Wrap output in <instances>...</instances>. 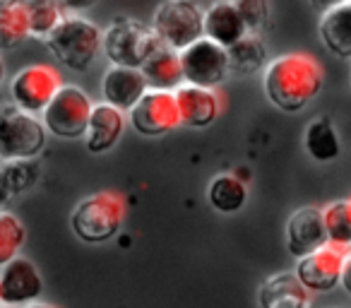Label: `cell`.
<instances>
[{
    "mask_svg": "<svg viewBox=\"0 0 351 308\" xmlns=\"http://www.w3.org/2000/svg\"><path fill=\"white\" fill-rule=\"evenodd\" d=\"M325 84V70L320 60L303 51L282 54L263 70V87L267 99L284 113H298L306 108Z\"/></svg>",
    "mask_w": 351,
    "mask_h": 308,
    "instance_id": "1",
    "label": "cell"
},
{
    "mask_svg": "<svg viewBox=\"0 0 351 308\" xmlns=\"http://www.w3.org/2000/svg\"><path fill=\"white\" fill-rule=\"evenodd\" d=\"M101 41L104 29H99L97 22L80 15V12H68L65 20L51 32L46 46L60 65L82 73L101 54Z\"/></svg>",
    "mask_w": 351,
    "mask_h": 308,
    "instance_id": "2",
    "label": "cell"
},
{
    "mask_svg": "<svg viewBox=\"0 0 351 308\" xmlns=\"http://www.w3.org/2000/svg\"><path fill=\"white\" fill-rule=\"evenodd\" d=\"M161 39L154 27L135 20V17H118L104 29L101 54L116 68L142 70V65L161 49Z\"/></svg>",
    "mask_w": 351,
    "mask_h": 308,
    "instance_id": "3",
    "label": "cell"
},
{
    "mask_svg": "<svg viewBox=\"0 0 351 308\" xmlns=\"http://www.w3.org/2000/svg\"><path fill=\"white\" fill-rule=\"evenodd\" d=\"M128 207L125 198L116 191H99L80 200L70 217L77 239L84 244H106L121 234Z\"/></svg>",
    "mask_w": 351,
    "mask_h": 308,
    "instance_id": "4",
    "label": "cell"
},
{
    "mask_svg": "<svg viewBox=\"0 0 351 308\" xmlns=\"http://www.w3.org/2000/svg\"><path fill=\"white\" fill-rule=\"evenodd\" d=\"M46 135L39 116L5 106L0 113V164L36 159L46 147Z\"/></svg>",
    "mask_w": 351,
    "mask_h": 308,
    "instance_id": "5",
    "label": "cell"
},
{
    "mask_svg": "<svg viewBox=\"0 0 351 308\" xmlns=\"http://www.w3.org/2000/svg\"><path fill=\"white\" fill-rule=\"evenodd\" d=\"M152 27L166 49L181 54L205 36V12L188 0H166L154 10Z\"/></svg>",
    "mask_w": 351,
    "mask_h": 308,
    "instance_id": "6",
    "label": "cell"
},
{
    "mask_svg": "<svg viewBox=\"0 0 351 308\" xmlns=\"http://www.w3.org/2000/svg\"><path fill=\"white\" fill-rule=\"evenodd\" d=\"M92 108L94 102L84 89L75 84H63L58 94L51 99L46 111L41 113V123L49 135L63 137V140H80L87 132Z\"/></svg>",
    "mask_w": 351,
    "mask_h": 308,
    "instance_id": "7",
    "label": "cell"
},
{
    "mask_svg": "<svg viewBox=\"0 0 351 308\" xmlns=\"http://www.w3.org/2000/svg\"><path fill=\"white\" fill-rule=\"evenodd\" d=\"M60 87H63V75L56 65L32 63L17 70L15 78L10 80V97L15 108L41 118Z\"/></svg>",
    "mask_w": 351,
    "mask_h": 308,
    "instance_id": "8",
    "label": "cell"
},
{
    "mask_svg": "<svg viewBox=\"0 0 351 308\" xmlns=\"http://www.w3.org/2000/svg\"><path fill=\"white\" fill-rule=\"evenodd\" d=\"M181 73L183 84H193V87H205V89H219V84L229 75V54L226 49L217 46L215 41L205 39L195 41L181 51Z\"/></svg>",
    "mask_w": 351,
    "mask_h": 308,
    "instance_id": "9",
    "label": "cell"
},
{
    "mask_svg": "<svg viewBox=\"0 0 351 308\" xmlns=\"http://www.w3.org/2000/svg\"><path fill=\"white\" fill-rule=\"evenodd\" d=\"M128 123L145 137H159L181 126V113L173 92L147 89V94L128 113Z\"/></svg>",
    "mask_w": 351,
    "mask_h": 308,
    "instance_id": "10",
    "label": "cell"
},
{
    "mask_svg": "<svg viewBox=\"0 0 351 308\" xmlns=\"http://www.w3.org/2000/svg\"><path fill=\"white\" fill-rule=\"evenodd\" d=\"M349 255H351L349 248H339V246L325 244L322 248L313 250L311 255L298 260L293 274H296L298 282H301L311 294L332 292L335 287H339L344 260L349 258Z\"/></svg>",
    "mask_w": 351,
    "mask_h": 308,
    "instance_id": "11",
    "label": "cell"
},
{
    "mask_svg": "<svg viewBox=\"0 0 351 308\" xmlns=\"http://www.w3.org/2000/svg\"><path fill=\"white\" fill-rule=\"evenodd\" d=\"M44 277L29 258L20 255L0 270V303L8 308L32 306L41 298Z\"/></svg>",
    "mask_w": 351,
    "mask_h": 308,
    "instance_id": "12",
    "label": "cell"
},
{
    "mask_svg": "<svg viewBox=\"0 0 351 308\" xmlns=\"http://www.w3.org/2000/svg\"><path fill=\"white\" fill-rule=\"evenodd\" d=\"M173 94H176V104H178V113H181V126L207 128L224 113L226 99L221 89L181 84Z\"/></svg>",
    "mask_w": 351,
    "mask_h": 308,
    "instance_id": "13",
    "label": "cell"
},
{
    "mask_svg": "<svg viewBox=\"0 0 351 308\" xmlns=\"http://www.w3.org/2000/svg\"><path fill=\"white\" fill-rule=\"evenodd\" d=\"M327 244L325 220H322V207L308 205L298 207L287 220V248L298 260L311 255L313 250L322 248Z\"/></svg>",
    "mask_w": 351,
    "mask_h": 308,
    "instance_id": "14",
    "label": "cell"
},
{
    "mask_svg": "<svg viewBox=\"0 0 351 308\" xmlns=\"http://www.w3.org/2000/svg\"><path fill=\"white\" fill-rule=\"evenodd\" d=\"M147 89H149V84H147L142 70L111 65L101 78L104 104H108V106L118 108L123 113H130L135 108V104L147 94Z\"/></svg>",
    "mask_w": 351,
    "mask_h": 308,
    "instance_id": "15",
    "label": "cell"
},
{
    "mask_svg": "<svg viewBox=\"0 0 351 308\" xmlns=\"http://www.w3.org/2000/svg\"><path fill=\"white\" fill-rule=\"evenodd\" d=\"M128 126V113L118 111V108L108 106V104H94L92 116H89V126L84 132V145L94 154H104V152L113 150L118 140L123 137Z\"/></svg>",
    "mask_w": 351,
    "mask_h": 308,
    "instance_id": "16",
    "label": "cell"
},
{
    "mask_svg": "<svg viewBox=\"0 0 351 308\" xmlns=\"http://www.w3.org/2000/svg\"><path fill=\"white\" fill-rule=\"evenodd\" d=\"M313 294L298 282L293 272H277L258 289L260 308H311Z\"/></svg>",
    "mask_w": 351,
    "mask_h": 308,
    "instance_id": "17",
    "label": "cell"
},
{
    "mask_svg": "<svg viewBox=\"0 0 351 308\" xmlns=\"http://www.w3.org/2000/svg\"><path fill=\"white\" fill-rule=\"evenodd\" d=\"M248 34L243 25V17H241L236 3L229 0H219V3H212L205 10V39L215 41L217 46L229 51L236 41H241Z\"/></svg>",
    "mask_w": 351,
    "mask_h": 308,
    "instance_id": "18",
    "label": "cell"
},
{
    "mask_svg": "<svg viewBox=\"0 0 351 308\" xmlns=\"http://www.w3.org/2000/svg\"><path fill=\"white\" fill-rule=\"evenodd\" d=\"M320 39L330 54L337 58H351V0H341L330 5L320 17Z\"/></svg>",
    "mask_w": 351,
    "mask_h": 308,
    "instance_id": "19",
    "label": "cell"
},
{
    "mask_svg": "<svg viewBox=\"0 0 351 308\" xmlns=\"http://www.w3.org/2000/svg\"><path fill=\"white\" fill-rule=\"evenodd\" d=\"M142 75H145L149 89H161V92H176L183 84L181 73V56L176 51L161 46L145 65H142Z\"/></svg>",
    "mask_w": 351,
    "mask_h": 308,
    "instance_id": "20",
    "label": "cell"
},
{
    "mask_svg": "<svg viewBox=\"0 0 351 308\" xmlns=\"http://www.w3.org/2000/svg\"><path fill=\"white\" fill-rule=\"evenodd\" d=\"M303 147H306L308 157L315 159V162H335L341 152V142L337 135L335 123L327 116H320L315 121H311L303 132Z\"/></svg>",
    "mask_w": 351,
    "mask_h": 308,
    "instance_id": "21",
    "label": "cell"
},
{
    "mask_svg": "<svg viewBox=\"0 0 351 308\" xmlns=\"http://www.w3.org/2000/svg\"><path fill=\"white\" fill-rule=\"evenodd\" d=\"M248 200V186L239 174H219L207 186V202L221 215H236Z\"/></svg>",
    "mask_w": 351,
    "mask_h": 308,
    "instance_id": "22",
    "label": "cell"
},
{
    "mask_svg": "<svg viewBox=\"0 0 351 308\" xmlns=\"http://www.w3.org/2000/svg\"><path fill=\"white\" fill-rule=\"evenodd\" d=\"M229 75H253L260 70L267 68L269 58H267V46H265L263 36L255 34H245L241 41H236L229 51Z\"/></svg>",
    "mask_w": 351,
    "mask_h": 308,
    "instance_id": "23",
    "label": "cell"
},
{
    "mask_svg": "<svg viewBox=\"0 0 351 308\" xmlns=\"http://www.w3.org/2000/svg\"><path fill=\"white\" fill-rule=\"evenodd\" d=\"M29 39L25 3L3 0L0 3V51H12Z\"/></svg>",
    "mask_w": 351,
    "mask_h": 308,
    "instance_id": "24",
    "label": "cell"
},
{
    "mask_svg": "<svg viewBox=\"0 0 351 308\" xmlns=\"http://www.w3.org/2000/svg\"><path fill=\"white\" fill-rule=\"evenodd\" d=\"M27 22H29V36L46 41L51 32L65 20V3L56 0H25Z\"/></svg>",
    "mask_w": 351,
    "mask_h": 308,
    "instance_id": "25",
    "label": "cell"
},
{
    "mask_svg": "<svg viewBox=\"0 0 351 308\" xmlns=\"http://www.w3.org/2000/svg\"><path fill=\"white\" fill-rule=\"evenodd\" d=\"M327 244L351 250V200H335L322 207Z\"/></svg>",
    "mask_w": 351,
    "mask_h": 308,
    "instance_id": "26",
    "label": "cell"
},
{
    "mask_svg": "<svg viewBox=\"0 0 351 308\" xmlns=\"http://www.w3.org/2000/svg\"><path fill=\"white\" fill-rule=\"evenodd\" d=\"M27 241V229L22 220L10 210H0V270L15 258Z\"/></svg>",
    "mask_w": 351,
    "mask_h": 308,
    "instance_id": "27",
    "label": "cell"
},
{
    "mask_svg": "<svg viewBox=\"0 0 351 308\" xmlns=\"http://www.w3.org/2000/svg\"><path fill=\"white\" fill-rule=\"evenodd\" d=\"M0 171H3L5 186L12 198L22 196V193L29 191L39 181V167H36L34 159H29V162H3L0 164Z\"/></svg>",
    "mask_w": 351,
    "mask_h": 308,
    "instance_id": "28",
    "label": "cell"
},
{
    "mask_svg": "<svg viewBox=\"0 0 351 308\" xmlns=\"http://www.w3.org/2000/svg\"><path fill=\"white\" fill-rule=\"evenodd\" d=\"M236 8H239L241 17H243L248 34L263 36V32L269 29V20H272L269 3H263V0H236Z\"/></svg>",
    "mask_w": 351,
    "mask_h": 308,
    "instance_id": "29",
    "label": "cell"
},
{
    "mask_svg": "<svg viewBox=\"0 0 351 308\" xmlns=\"http://www.w3.org/2000/svg\"><path fill=\"white\" fill-rule=\"evenodd\" d=\"M339 287H344V292L351 296V255L344 260V270H341V282Z\"/></svg>",
    "mask_w": 351,
    "mask_h": 308,
    "instance_id": "30",
    "label": "cell"
},
{
    "mask_svg": "<svg viewBox=\"0 0 351 308\" xmlns=\"http://www.w3.org/2000/svg\"><path fill=\"white\" fill-rule=\"evenodd\" d=\"M12 200V196H10V191H8V186H5V178H3V171H0V210H5V205Z\"/></svg>",
    "mask_w": 351,
    "mask_h": 308,
    "instance_id": "31",
    "label": "cell"
},
{
    "mask_svg": "<svg viewBox=\"0 0 351 308\" xmlns=\"http://www.w3.org/2000/svg\"><path fill=\"white\" fill-rule=\"evenodd\" d=\"M3 80H5V60L0 56V87H3Z\"/></svg>",
    "mask_w": 351,
    "mask_h": 308,
    "instance_id": "32",
    "label": "cell"
},
{
    "mask_svg": "<svg viewBox=\"0 0 351 308\" xmlns=\"http://www.w3.org/2000/svg\"><path fill=\"white\" fill-rule=\"evenodd\" d=\"M27 308H58V306H53V303H41V301H36V303H32V306H27Z\"/></svg>",
    "mask_w": 351,
    "mask_h": 308,
    "instance_id": "33",
    "label": "cell"
},
{
    "mask_svg": "<svg viewBox=\"0 0 351 308\" xmlns=\"http://www.w3.org/2000/svg\"><path fill=\"white\" fill-rule=\"evenodd\" d=\"M3 108H5V104H0V113H3Z\"/></svg>",
    "mask_w": 351,
    "mask_h": 308,
    "instance_id": "34",
    "label": "cell"
},
{
    "mask_svg": "<svg viewBox=\"0 0 351 308\" xmlns=\"http://www.w3.org/2000/svg\"><path fill=\"white\" fill-rule=\"evenodd\" d=\"M0 308H8V306H0Z\"/></svg>",
    "mask_w": 351,
    "mask_h": 308,
    "instance_id": "35",
    "label": "cell"
}]
</instances>
